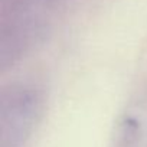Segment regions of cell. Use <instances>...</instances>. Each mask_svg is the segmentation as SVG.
Masks as SVG:
<instances>
[{
	"label": "cell",
	"mask_w": 147,
	"mask_h": 147,
	"mask_svg": "<svg viewBox=\"0 0 147 147\" xmlns=\"http://www.w3.org/2000/svg\"><path fill=\"white\" fill-rule=\"evenodd\" d=\"M61 0H13L2 36V63L25 53L45 32Z\"/></svg>",
	"instance_id": "1"
},
{
	"label": "cell",
	"mask_w": 147,
	"mask_h": 147,
	"mask_svg": "<svg viewBox=\"0 0 147 147\" xmlns=\"http://www.w3.org/2000/svg\"><path fill=\"white\" fill-rule=\"evenodd\" d=\"M40 111L39 92L28 85H13L3 94L0 108L2 147H22Z\"/></svg>",
	"instance_id": "2"
},
{
	"label": "cell",
	"mask_w": 147,
	"mask_h": 147,
	"mask_svg": "<svg viewBox=\"0 0 147 147\" xmlns=\"http://www.w3.org/2000/svg\"><path fill=\"white\" fill-rule=\"evenodd\" d=\"M111 147H141V128L134 117H124L118 123Z\"/></svg>",
	"instance_id": "3"
}]
</instances>
